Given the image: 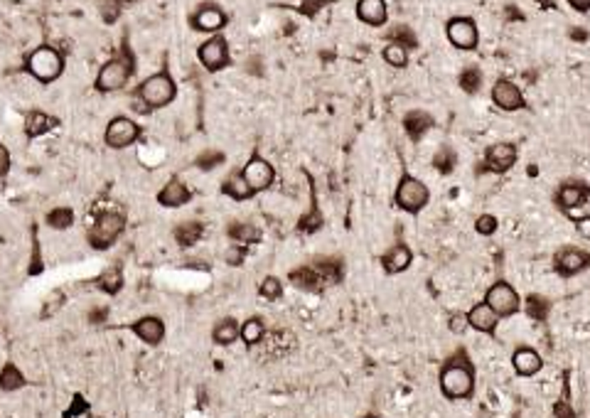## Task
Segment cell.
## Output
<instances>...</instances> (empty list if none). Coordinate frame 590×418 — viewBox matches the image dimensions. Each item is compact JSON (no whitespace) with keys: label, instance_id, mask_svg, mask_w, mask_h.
I'll return each mask as SVG.
<instances>
[{"label":"cell","instance_id":"1","mask_svg":"<svg viewBox=\"0 0 590 418\" xmlns=\"http://www.w3.org/2000/svg\"><path fill=\"white\" fill-rule=\"evenodd\" d=\"M438 386H441L445 399L450 401L470 399L475 394V364L470 362L465 349H458L443 362Z\"/></svg>","mask_w":590,"mask_h":418},{"label":"cell","instance_id":"2","mask_svg":"<svg viewBox=\"0 0 590 418\" xmlns=\"http://www.w3.org/2000/svg\"><path fill=\"white\" fill-rule=\"evenodd\" d=\"M64 66H66L64 52L52 47V45H40V47L30 50L23 62V69L28 71L35 81H40V84H52V81H57L62 74H64Z\"/></svg>","mask_w":590,"mask_h":418},{"label":"cell","instance_id":"3","mask_svg":"<svg viewBox=\"0 0 590 418\" xmlns=\"http://www.w3.org/2000/svg\"><path fill=\"white\" fill-rule=\"evenodd\" d=\"M126 224H128V216L121 207L103 209V211H98L94 224H91L89 231H86V241H89L91 249L106 251L121 239V234L126 231Z\"/></svg>","mask_w":590,"mask_h":418},{"label":"cell","instance_id":"4","mask_svg":"<svg viewBox=\"0 0 590 418\" xmlns=\"http://www.w3.org/2000/svg\"><path fill=\"white\" fill-rule=\"evenodd\" d=\"M136 71V57L128 50V45H123V50L116 57L106 62V64L98 69L96 79H94V89L101 94H111V91H121L128 84V79Z\"/></svg>","mask_w":590,"mask_h":418},{"label":"cell","instance_id":"5","mask_svg":"<svg viewBox=\"0 0 590 418\" xmlns=\"http://www.w3.org/2000/svg\"><path fill=\"white\" fill-rule=\"evenodd\" d=\"M428 202H431V190H428V185L423 182V180L413 178L411 173H403L396 185V190H393V204H396V209L416 216L428 207Z\"/></svg>","mask_w":590,"mask_h":418},{"label":"cell","instance_id":"6","mask_svg":"<svg viewBox=\"0 0 590 418\" xmlns=\"http://www.w3.org/2000/svg\"><path fill=\"white\" fill-rule=\"evenodd\" d=\"M136 96L148 106V111H158V108L173 104L175 96H178V86H175V79L170 76V71L163 69L158 74H150L148 79H143L141 86L136 89Z\"/></svg>","mask_w":590,"mask_h":418},{"label":"cell","instance_id":"7","mask_svg":"<svg viewBox=\"0 0 590 418\" xmlns=\"http://www.w3.org/2000/svg\"><path fill=\"white\" fill-rule=\"evenodd\" d=\"M588 199H590V185L586 180L568 178L553 190V204H556V209L563 211V214H571L573 209L586 207Z\"/></svg>","mask_w":590,"mask_h":418},{"label":"cell","instance_id":"8","mask_svg":"<svg viewBox=\"0 0 590 418\" xmlns=\"http://www.w3.org/2000/svg\"><path fill=\"white\" fill-rule=\"evenodd\" d=\"M485 303L502 318H511L521 310V298L519 293L511 288V283L507 281H494L485 293Z\"/></svg>","mask_w":590,"mask_h":418},{"label":"cell","instance_id":"9","mask_svg":"<svg viewBox=\"0 0 590 418\" xmlns=\"http://www.w3.org/2000/svg\"><path fill=\"white\" fill-rule=\"evenodd\" d=\"M445 35H448L450 45L463 52H470L480 45V33H478V23L468 15H455L445 23Z\"/></svg>","mask_w":590,"mask_h":418},{"label":"cell","instance_id":"10","mask_svg":"<svg viewBox=\"0 0 590 418\" xmlns=\"http://www.w3.org/2000/svg\"><path fill=\"white\" fill-rule=\"evenodd\" d=\"M141 131L143 128L138 126L133 118L116 116L108 121L106 131H103V141H106V146L113 148V151H123V148H131L133 143L141 138Z\"/></svg>","mask_w":590,"mask_h":418},{"label":"cell","instance_id":"11","mask_svg":"<svg viewBox=\"0 0 590 418\" xmlns=\"http://www.w3.org/2000/svg\"><path fill=\"white\" fill-rule=\"evenodd\" d=\"M197 59L204 66L207 71H221L224 66H229L231 57H229V42H226L224 35H212L204 42L197 47Z\"/></svg>","mask_w":590,"mask_h":418},{"label":"cell","instance_id":"12","mask_svg":"<svg viewBox=\"0 0 590 418\" xmlns=\"http://www.w3.org/2000/svg\"><path fill=\"white\" fill-rule=\"evenodd\" d=\"M241 175H244L248 187L253 190V195L266 192V190H271V185L276 182V170H273V165L268 163L266 158L258 156V153H253V156L246 160V165L241 168Z\"/></svg>","mask_w":590,"mask_h":418},{"label":"cell","instance_id":"13","mask_svg":"<svg viewBox=\"0 0 590 418\" xmlns=\"http://www.w3.org/2000/svg\"><path fill=\"white\" fill-rule=\"evenodd\" d=\"M226 23H229V18H226L224 8L216 5V3H202L199 8H195V13L190 15V25H192V30H197V33H204V35L221 33V30L226 28Z\"/></svg>","mask_w":590,"mask_h":418},{"label":"cell","instance_id":"14","mask_svg":"<svg viewBox=\"0 0 590 418\" xmlns=\"http://www.w3.org/2000/svg\"><path fill=\"white\" fill-rule=\"evenodd\" d=\"M586 268H590V251L581 249V246H563L553 256V271L563 278L578 276Z\"/></svg>","mask_w":590,"mask_h":418},{"label":"cell","instance_id":"15","mask_svg":"<svg viewBox=\"0 0 590 418\" xmlns=\"http://www.w3.org/2000/svg\"><path fill=\"white\" fill-rule=\"evenodd\" d=\"M516 163V146L514 143H492L485 151V163L480 165V173H494V175H504L514 168Z\"/></svg>","mask_w":590,"mask_h":418},{"label":"cell","instance_id":"16","mask_svg":"<svg viewBox=\"0 0 590 418\" xmlns=\"http://www.w3.org/2000/svg\"><path fill=\"white\" fill-rule=\"evenodd\" d=\"M492 104H494L499 111L514 113L521 111L526 106V99L521 94V89L509 79H497L494 86H492Z\"/></svg>","mask_w":590,"mask_h":418},{"label":"cell","instance_id":"17","mask_svg":"<svg viewBox=\"0 0 590 418\" xmlns=\"http://www.w3.org/2000/svg\"><path fill=\"white\" fill-rule=\"evenodd\" d=\"M155 199H158L160 207L180 209V207H185V204L192 202V190H190L180 178H170L168 182L163 185V190H160Z\"/></svg>","mask_w":590,"mask_h":418},{"label":"cell","instance_id":"18","mask_svg":"<svg viewBox=\"0 0 590 418\" xmlns=\"http://www.w3.org/2000/svg\"><path fill=\"white\" fill-rule=\"evenodd\" d=\"M413 263V251L406 241H396L386 249V254L381 256V268H384L389 276H396V273L408 271Z\"/></svg>","mask_w":590,"mask_h":418},{"label":"cell","instance_id":"19","mask_svg":"<svg viewBox=\"0 0 590 418\" xmlns=\"http://www.w3.org/2000/svg\"><path fill=\"white\" fill-rule=\"evenodd\" d=\"M133 332H136L138 339H143L150 347L160 344L165 339V323L155 315H143L133 323Z\"/></svg>","mask_w":590,"mask_h":418},{"label":"cell","instance_id":"20","mask_svg":"<svg viewBox=\"0 0 590 418\" xmlns=\"http://www.w3.org/2000/svg\"><path fill=\"white\" fill-rule=\"evenodd\" d=\"M357 18L369 28H381L389 20L386 0H357Z\"/></svg>","mask_w":590,"mask_h":418},{"label":"cell","instance_id":"21","mask_svg":"<svg viewBox=\"0 0 590 418\" xmlns=\"http://www.w3.org/2000/svg\"><path fill=\"white\" fill-rule=\"evenodd\" d=\"M468 325L478 332L485 335H494L497 325H499V315H497L487 303H478V306L470 308L468 313Z\"/></svg>","mask_w":590,"mask_h":418},{"label":"cell","instance_id":"22","mask_svg":"<svg viewBox=\"0 0 590 418\" xmlns=\"http://www.w3.org/2000/svg\"><path fill=\"white\" fill-rule=\"evenodd\" d=\"M511 366H514V371L519 376H534L541 371L543 359L534 347H526L524 344V347H519L514 354H511Z\"/></svg>","mask_w":590,"mask_h":418},{"label":"cell","instance_id":"23","mask_svg":"<svg viewBox=\"0 0 590 418\" xmlns=\"http://www.w3.org/2000/svg\"><path fill=\"white\" fill-rule=\"evenodd\" d=\"M433 128V116L428 111H421V108H413L403 116V131L406 136L411 138L413 143H418L428 131Z\"/></svg>","mask_w":590,"mask_h":418},{"label":"cell","instance_id":"24","mask_svg":"<svg viewBox=\"0 0 590 418\" xmlns=\"http://www.w3.org/2000/svg\"><path fill=\"white\" fill-rule=\"evenodd\" d=\"M57 126H59V118L50 116L47 111H37V108H35V111H30L28 116H25V136H28L30 141L54 131Z\"/></svg>","mask_w":590,"mask_h":418},{"label":"cell","instance_id":"25","mask_svg":"<svg viewBox=\"0 0 590 418\" xmlns=\"http://www.w3.org/2000/svg\"><path fill=\"white\" fill-rule=\"evenodd\" d=\"M315 273L320 276V281H323V286H335V283H340L345 278V261L340 259V256H330V259H318L313 263Z\"/></svg>","mask_w":590,"mask_h":418},{"label":"cell","instance_id":"26","mask_svg":"<svg viewBox=\"0 0 590 418\" xmlns=\"http://www.w3.org/2000/svg\"><path fill=\"white\" fill-rule=\"evenodd\" d=\"M221 192L229 199H234V202H246V199L256 197L253 190L248 187V182L244 180V175H241V170H234V173L226 175L224 182H221Z\"/></svg>","mask_w":590,"mask_h":418},{"label":"cell","instance_id":"27","mask_svg":"<svg viewBox=\"0 0 590 418\" xmlns=\"http://www.w3.org/2000/svg\"><path fill=\"white\" fill-rule=\"evenodd\" d=\"M202 234H204V224L197 219H187V221H180L178 226H175V241H178L183 249H190V246H195L197 241L202 239Z\"/></svg>","mask_w":590,"mask_h":418},{"label":"cell","instance_id":"28","mask_svg":"<svg viewBox=\"0 0 590 418\" xmlns=\"http://www.w3.org/2000/svg\"><path fill=\"white\" fill-rule=\"evenodd\" d=\"M291 283L298 291H323V281H320V276L315 273L313 266H298L295 271H291Z\"/></svg>","mask_w":590,"mask_h":418},{"label":"cell","instance_id":"29","mask_svg":"<svg viewBox=\"0 0 590 418\" xmlns=\"http://www.w3.org/2000/svg\"><path fill=\"white\" fill-rule=\"evenodd\" d=\"M263 337H266V325H263L261 318H248L246 323L239 325V339L246 344V347L261 344Z\"/></svg>","mask_w":590,"mask_h":418},{"label":"cell","instance_id":"30","mask_svg":"<svg viewBox=\"0 0 590 418\" xmlns=\"http://www.w3.org/2000/svg\"><path fill=\"white\" fill-rule=\"evenodd\" d=\"M212 339H214L216 344H221V347L234 344L236 339H239V323H236L234 318L219 320V323L214 325V330H212Z\"/></svg>","mask_w":590,"mask_h":418},{"label":"cell","instance_id":"31","mask_svg":"<svg viewBox=\"0 0 590 418\" xmlns=\"http://www.w3.org/2000/svg\"><path fill=\"white\" fill-rule=\"evenodd\" d=\"M226 234L231 236V239L236 241V244L241 246H248V244H256V241H261V229L253 224H248V221H231L229 229H226Z\"/></svg>","mask_w":590,"mask_h":418},{"label":"cell","instance_id":"32","mask_svg":"<svg viewBox=\"0 0 590 418\" xmlns=\"http://www.w3.org/2000/svg\"><path fill=\"white\" fill-rule=\"evenodd\" d=\"M45 221H47L50 229H54V231H66V229H71V226H74L76 214H74V209H71V207H54V209L47 211Z\"/></svg>","mask_w":590,"mask_h":418},{"label":"cell","instance_id":"33","mask_svg":"<svg viewBox=\"0 0 590 418\" xmlns=\"http://www.w3.org/2000/svg\"><path fill=\"white\" fill-rule=\"evenodd\" d=\"M96 286L101 288L103 293H108V296H116V293L123 288V273H121V268H116V266L106 268V271H103L101 276L96 278Z\"/></svg>","mask_w":590,"mask_h":418},{"label":"cell","instance_id":"34","mask_svg":"<svg viewBox=\"0 0 590 418\" xmlns=\"http://www.w3.org/2000/svg\"><path fill=\"white\" fill-rule=\"evenodd\" d=\"M25 386V376L13 362H8L0 369V389L3 391H18Z\"/></svg>","mask_w":590,"mask_h":418},{"label":"cell","instance_id":"35","mask_svg":"<svg viewBox=\"0 0 590 418\" xmlns=\"http://www.w3.org/2000/svg\"><path fill=\"white\" fill-rule=\"evenodd\" d=\"M460 89L465 91V94H478L480 89H482V71L478 69V66H468V69L460 71Z\"/></svg>","mask_w":590,"mask_h":418},{"label":"cell","instance_id":"36","mask_svg":"<svg viewBox=\"0 0 590 418\" xmlns=\"http://www.w3.org/2000/svg\"><path fill=\"white\" fill-rule=\"evenodd\" d=\"M381 57H384V62L393 69H403V66L408 64V50L401 47V45L396 42H389L384 50H381Z\"/></svg>","mask_w":590,"mask_h":418},{"label":"cell","instance_id":"37","mask_svg":"<svg viewBox=\"0 0 590 418\" xmlns=\"http://www.w3.org/2000/svg\"><path fill=\"white\" fill-rule=\"evenodd\" d=\"M455 165H458V156H455V151H450L448 146L438 148V153L433 156V168H436L441 175H453Z\"/></svg>","mask_w":590,"mask_h":418},{"label":"cell","instance_id":"38","mask_svg":"<svg viewBox=\"0 0 590 418\" xmlns=\"http://www.w3.org/2000/svg\"><path fill=\"white\" fill-rule=\"evenodd\" d=\"M524 310L526 315H529L531 320H546L548 318V310H551V303L546 301V298H541V296H529L526 298V303H524Z\"/></svg>","mask_w":590,"mask_h":418},{"label":"cell","instance_id":"39","mask_svg":"<svg viewBox=\"0 0 590 418\" xmlns=\"http://www.w3.org/2000/svg\"><path fill=\"white\" fill-rule=\"evenodd\" d=\"M258 293H261V298H266V301H278V298L283 296V283H281V278L266 276V278L261 281V286H258Z\"/></svg>","mask_w":590,"mask_h":418},{"label":"cell","instance_id":"40","mask_svg":"<svg viewBox=\"0 0 590 418\" xmlns=\"http://www.w3.org/2000/svg\"><path fill=\"white\" fill-rule=\"evenodd\" d=\"M389 42L401 45V47H406L408 52H411V50H416L418 40H416V35H413L411 28H393L389 33Z\"/></svg>","mask_w":590,"mask_h":418},{"label":"cell","instance_id":"41","mask_svg":"<svg viewBox=\"0 0 590 418\" xmlns=\"http://www.w3.org/2000/svg\"><path fill=\"white\" fill-rule=\"evenodd\" d=\"M497 229H499V219H497L494 214H480L478 219H475V231H478L480 236H492Z\"/></svg>","mask_w":590,"mask_h":418},{"label":"cell","instance_id":"42","mask_svg":"<svg viewBox=\"0 0 590 418\" xmlns=\"http://www.w3.org/2000/svg\"><path fill=\"white\" fill-rule=\"evenodd\" d=\"M221 163H224V156H221L219 151H204L199 158L195 160V165H197V168H199V170H204V173H209V170H214L216 165H221Z\"/></svg>","mask_w":590,"mask_h":418},{"label":"cell","instance_id":"43","mask_svg":"<svg viewBox=\"0 0 590 418\" xmlns=\"http://www.w3.org/2000/svg\"><path fill=\"white\" fill-rule=\"evenodd\" d=\"M98 10H101L106 23H113V20L121 15V5H118L116 0H98Z\"/></svg>","mask_w":590,"mask_h":418},{"label":"cell","instance_id":"44","mask_svg":"<svg viewBox=\"0 0 590 418\" xmlns=\"http://www.w3.org/2000/svg\"><path fill=\"white\" fill-rule=\"evenodd\" d=\"M244 259H246V246H241V244L229 246V249H226V254H224V261L229 263V266H241Z\"/></svg>","mask_w":590,"mask_h":418},{"label":"cell","instance_id":"45","mask_svg":"<svg viewBox=\"0 0 590 418\" xmlns=\"http://www.w3.org/2000/svg\"><path fill=\"white\" fill-rule=\"evenodd\" d=\"M448 327H450V332H453V335H463L465 330L470 327V325H468V315H463V313H455V315H450V320H448Z\"/></svg>","mask_w":590,"mask_h":418},{"label":"cell","instance_id":"46","mask_svg":"<svg viewBox=\"0 0 590 418\" xmlns=\"http://www.w3.org/2000/svg\"><path fill=\"white\" fill-rule=\"evenodd\" d=\"M573 224H576V231L583 236V239L590 241V214H583V216H576L573 219Z\"/></svg>","mask_w":590,"mask_h":418},{"label":"cell","instance_id":"47","mask_svg":"<svg viewBox=\"0 0 590 418\" xmlns=\"http://www.w3.org/2000/svg\"><path fill=\"white\" fill-rule=\"evenodd\" d=\"M10 165H13V158H10V151L5 148V143H0V178L10 173Z\"/></svg>","mask_w":590,"mask_h":418},{"label":"cell","instance_id":"48","mask_svg":"<svg viewBox=\"0 0 590 418\" xmlns=\"http://www.w3.org/2000/svg\"><path fill=\"white\" fill-rule=\"evenodd\" d=\"M568 5H571L573 10H578V13H588L590 10V0H566Z\"/></svg>","mask_w":590,"mask_h":418},{"label":"cell","instance_id":"49","mask_svg":"<svg viewBox=\"0 0 590 418\" xmlns=\"http://www.w3.org/2000/svg\"><path fill=\"white\" fill-rule=\"evenodd\" d=\"M118 5H123V3H133V0H116Z\"/></svg>","mask_w":590,"mask_h":418},{"label":"cell","instance_id":"50","mask_svg":"<svg viewBox=\"0 0 590 418\" xmlns=\"http://www.w3.org/2000/svg\"><path fill=\"white\" fill-rule=\"evenodd\" d=\"M364 418H376V416H364Z\"/></svg>","mask_w":590,"mask_h":418}]
</instances>
